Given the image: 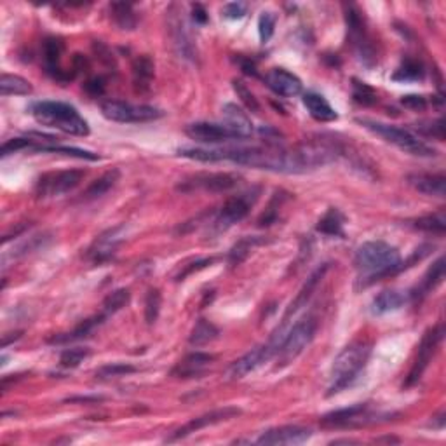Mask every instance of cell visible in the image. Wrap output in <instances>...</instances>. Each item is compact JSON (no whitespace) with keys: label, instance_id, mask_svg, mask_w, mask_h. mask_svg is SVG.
Here are the masks:
<instances>
[{"label":"cell","instance_id":"6da1fadb","mask_svg":"<svg viewBox=\"0 0 446 446\" xmlns=\"http://www.w3.org/2000/svg\"><path fill=\"white\" fill-rule=\"evenodd\" d=\"M354 267L359 272L361 281L372 284L386 276L403 269L401 255L398 247L384 241H368L357 247L354 255Z\"/></svg>","mask_w":446,"mask_h":446},{"label":"cell","instance_id":"7a4b0ae2","mask_svg":"<svg viewBox=\"0 0 446 446\" xmlns=\"http://www.w3.org/2000/svg\"><path fill=\"white\" fill-rule=\"evenodd\" d=\"M372 354V344L368 340H356L347 345L333 361L330 373V386L326 396H333L347 389L357 379L368 363Z\"/></svg>","mask_w":446,"mask_h":446},{"label":"cell","instance_id":"3957f363","mask_svg":"<svg viewBox=\"0 0 446 446\" xmlns=\"http://www.w3.org/2000/svg\"><path fill=\"white\" fill-rule=\"evenodd\" d=\"M33 119L39 124L55 128L58 131L67 133L74 136H87L89 135V124L79 113L75 106L68 105L63 101H37L33 103L32 108Z\"/></svg>","mask_w":446,"mask_h":446},{"label":"cell","instance_id":"277c9868","mask_svg":"<svg viewBox=\"0 0 446 446\" xmlns=\"http://www.w3.org/2000/svg\"><path fill=\"white\" fill-rule=\"evenodd\" d=\"M361 126L368 131H372L373 135L380 136L384 142L396 145L398 148L405 150L406 154L418 155V157H434L437 154L434 148H430L429 145H425L422 140H418L410 129L398 128V126L386 124V122L379 121H369V119H357Z\"/></svg>","mask_w":446,"mask_h":446},{"label":"cell","instance_id":"5b68a950","mask_svg":"<svg viewBox=\"0 0 446 446\" xmlns=\"http://www.w3.org/2000/svg\"><path fill=\"white\" fill-rule=\"evenodd\" d=\"M284 337H286L284 330L277 328L265 345L257 347V349H253L251 352L244 354L242 357H239L238 361H234V363L228 366L227 372H225V379H227L228 382L241 380L246 375H250L251 372H255L258 366H262L264 363H267V361L272 359V357L277 354V350H279L281 344H283Z\"/></svg>","mask_w":446,"mask_h":446},{"label":"cell","instance_id":"8992f818","mask_svg":"<svg viewBox=\"0 0 446 446\" xmlns=\"http://www.w3.org/2000/svg\"><path fill=\"white\" fill-rule=\"evenodd\" d=\"M318 331V321L314 318H305L296 323L291 330L286 333L283 344L277 350V368H283L296 359L300 354L307 349V345L314 340V335Z\"/></svg>","mask_w":446,"mask_h":446},{"label":"cell","instance_id":"52a82bcc","mask_svg":"<svg viewBox=\"0 0 446 446\" xmlns=\"http://www.w3.org/2000/svg\"><path fill=\"white\" fill-rule=\"evenodd\" d=\"M345 23L347 32H349V42L352 44L357 58L363 61L366 67H373L377 63L375 45H373L372 37L368 35L363 14L356 6L345 7Z\"/></svg>","mask_w":446,"mask_h":446},{"label":"cell","instance_id":"ba28073f","mask_svg":"<svg viewBox=\"0 0 446 446\" xmlns=\"http://www.w3.org/2000/svg\"><path fill=\"white\" fill-rule=\"evenodd\" d=\"M101 113L105 119L122 124H138V122L157 121L164 116L162 110L150 105H133V103L108 100L101 103Z\"/></svg>","mask_w":446,"mask_h":446},{"label":"cell","instance_id":"9c48e42d","mask_svg":"<svg viewBox=\"0 0 446 446\" xmlns=\"http://www.w3.org/2000/svg\"><path fill=\"white\" fill-rule=\"evenodd\" d=\"M258 194H260V190L257 189L250 190V192H244L241 196L230 197V199L220 208L215 220L211 222L213 232H215V234H222V232L228 230L232 225H235L238 222H241L242 218H246L247 213L253 208V204L257 203Z\"/></svg>","mask_w":446,"mask_h":446},{"label":"cell","instance_id":"30bf717a","mask_svg":"<svg viewBox=\"0 0 446 446\" xmlns=\"http://www.w3.org/2000/svg\"><path fill=\"white\" fill-rule=\"evenodd\" d=\"M84 177H86V173L81 169L51 171V173H45L37 180L35 196L39 199L63 196V194L72 192L75 186L81 185Z\"/></svg>","mask_w":446,"mask_h":446},{"label":"cell","instance_id":"8fae6325","mask_svg":"<svg viewBox=\"0 0 446 446\" xmlns=\"http://www.w3.org/2000/svg\"><path fill=\"white\" fill-rule=\"evenodd\" d=\"M445 338V326L437 325L436 328H430V330L425 331L424 338H422L420 345H418V352L417 357H415V363L411 366L410 373H408L406 380H405V387H411L415 384H418V380L422 379L424 372L429 366L430 359L436 354L437 347H440L441 342Z\"/></svg>","mask_w":446,"mask_h":446},{"label":"cell","instance_id":"7c38bea8","mask_svg":"<svg viewBox=\"0 0 446 446\" xmlns=\"http://www.w3.org/2000/svg\"><path fill=\"white\" fill-rule=\"evenodd\" d=\"M239 183V177L232 173H197L194 177L185 178L178 190L182 192H194V190H204V192H227L235 189Z\"/></svg>","mask_w":446,"mask_h":446},{"label":"cell","instance_id":"4fadbf2b","mask_svg":"<svg viewBox=\"0 0 446 446\" xmlns=\"http://www.w3.org/2000/svg\"><path fill=\"white\" fill-rule=\"evenodd\" d=\"M239 415H241V410L235 406H225V408H218V410L208 411V413L192 418V420L186 422L185 425H182L180 429L174 430L169 437H166V441L167 443H173V441L183 440V437L190 436V434L197 433V430L206 429V427H211V425H218V424H222V422H228V420H232V418H238Z\"/></svg>","mask_w":446,"mask_h":446},{"label":"cell","instance_id":"5bb4252c","mask_svg":"<svg viewBox=\"0 0 446 446\" xmlns=\"http://www.w3.org/2000/svg\"><path fill=\"white\" fill-rule=\"evenodd\" d=\"M185 135L190 140L199 143H225L238 140V136L230 131L225 124H215V122H194L185 128Z\"/></svg>","mask_w":446,"mask_h":446},{"label":"cell","instance_id":"9a60e30c","mask_svg":"<svg viewBox=\"0 0 446 446\" xmlns=\"http://www.w3.org/2000/svg\"><path fill=\"white\" fill-rule=\"evenodd\" d=\"M124 230L126 227L121 225V227H113L110 230L103 232L101 235H98L96 241L91 244V247L87 250V258L93 260L94 264H101V262L110 260L116 255L121 242L124 241Z\"/></svg>","mask_w":446,"mask_h":446},{"label":"cell","instance_id":"2e32d148","mask_svg":"<svg viewBox=\"0 0 446 446\" xmlns=\"http://www.w3.org/2000/svg\"><path fill=\"white\" fill-rule=\"evenodd\" d=\"M312 436V430L302 425H283L270 429L257 440V445H302Z\"/></svg>","mask_w":446,"mask_h":446},{"label":"cell","instance_id":"e0dca14e","mask_svg":"<svg viewBox=\"0 0 446 446\" xmlns=\"http://www.w3.org/2000/svg\"><path fill=\"white\" fill-rule=\"evenodd\" d=\"M265 84L277 96L295 98L302 93V81L286 68H272L265 75Z\"/></svg>","mask_w":446,"mask_h":446},{"label":"cell","instance_id":"ac0fdd59","mask_svg":"<svg viewBox=\"0 0 446 446\" xmlns=\"http://www.w3.org/2000/svg\"><path fill=\"white\" fill-rule=\"evenodd\" d=\"M222 116L223 124L238 136L239 142L251 138V135H253V122H251L247 113L244 112L241 106L234 105V103H227L222 108Z\"/></svg>","mask_w":446,"mask_h":446},{"label":"cell","instance_id":"d6986e66","mask_svg":"<svg viewBox=\"0 0 446 446\" xmlns=\"http://www.w3.org/2000/svg\"><path fill=\"white\" fill-rule=\"evenodd\" d=\"M408 185L413 186L417 192L425 194V196L445 199V194H446L445 174H430V173L410 174V177H408Z\"/></svg>","mask_w":446,"mask_h":446},{"label":"cell","instance_id":"ffe728a7","mask_svg":"<svg viewBox=\"0 0 446 446\" xmlns=\"http://www.w3.org/2000/svg\"><path fill=\"white\" fill-rule=\"evenodd\" d=\"M366 413H368V406L366 405L342 408V410L331 411V413L325 415V417L321 418V425L331 427V429H335V427H350L363 422L364 420L363 417H366Z\"/></svg>","mask_w":446,"mask_h":446},{"label":"cell","instance_id":"44dd1931","mask_svg":"<svg viewBox=\"0 0 446 446\" xmlns=\"http://www.w3.org/2000/svg\"><path fill=\"white\" fill-rule=\"evenodd\" d=\"M215 359V356L206 352H192L189 356H185L183 359L174 366V369L171 372L173 377H180V379H192V377L203 375L204 369L211 364V361Z\"/></svg>","mask_w":446,"mask_h":446},{"label":"cell","instance_id":"7402d4cb","mask_svg":"<svg viewBox=\"0 0 446 446\" xmlns=\"http://www.w3.org/2000/svg\"><path fill=\"white\" fill-rule=\"evenodd\" d=\"M326 270H328V264H325L323 267H319L318 270H314V272L311 274V277H308V279L305 281V284L302 286V289H300V291H299L296 299L293 300L291 303H289V307H288V311H286L283 321H288V319L291 318V316H295L296 312L300 311V308L307 305L308 300H311L312 295H314V291H316V288H318V284L321 283L323 277H325Z\"/></svg>","mask_w":446,"mask_h":446},{"label":"cell","instance_id":"603a6c76","mask_svg":"<svg viewBox=\"0 0 446 446\" xmlns=\"http://www.w3.org/2000/svg\"><path fill=\"white\" fill-rule=\"evenodd\" d=\"M303 106L311 113L312 119H316L318 122H333L338 119L337 110L326 101L325 96H321L318 93H305Z\"/></svg>","mask_w":446,"mask_h":446},{"label":"cell","instance_id":"cb8c5ba5","mask_svg":"<svg viewBox=\"0 0 446 446\" xmlns=\"http://www.w3.org/2000/svg\"><path fill=\"white\" fill-rule=\"evenodd\" d=\"M121 180V171L119 169H110L105 174H101L98 180H94L89 186L86 189V192L82 194L84 201H94L100 199L105 196L110 189L117 185V182Z\"/></svg>","mask_w":446,"mask_h":446},{"label":"cell","instance_id":"d4e9b609","mask_svg":"<svg viewBox=\"0 0 446 446\" xmlns=\"http://www.w3.org/2000/svg\"><path fill=\"white\" fill-rule=\"evenodd\" d=\"M406 302V296L403 293L396 291V289H386L380 295L375 296L372 303V312L377 316L389 314V312H394L398 308H401Z\"/></svg>","mask_w":446,"mask_h":446},{"label":"cell","instance_id":"484cf974","mask_svg":"<svg viewBox=\"0 0 446 446\" xmlns=\"http://www.w3.org/2000/svg\"><path fill=\"white\" fill-rule=\"evenodd\" d=\"M443 277H445V258L441 257L434 262L433 267H429V270L425 272L420 286H417V289L411 293V296H413V299H422V296H425L427 293L433 291V289L436 288L441 281H443Z\"/></svg>","mask_w":446,"mask_h":446},{"label":"cell","instance_id":"4316f807","mask_svg":"<svg viewBox=\"0 0 446 446\" xmlns=\"http://www.w3.org/2000/svg\"><path fill=\"white\" fill-rule=\"evenodd\" d=\"M105 318H106V314H100V316H94V318H91V319H86V321H82L74 331H70V333L56 335V337H52L49 342H51V344H68V342H75V340H81V338L89 337L91 331H93L96 326H100L101 323L105 321Z\"/></svg>","mask_w":446,"mask_h":446},{"label":"cell","instance_id":"83f0119b","mask_svg":"<svg viewBox=\"0 0 446 446\" xmlns=\"http://www.w3.org/2000/svg\"><path fill=\"white\" fill-rule=\"evenodd\" d=\"M32 84H30L26 79L20 77V75H11V74H4L0 77V93L2 96H28L32 94Z\"/></svg>","mask_w":446,"mask_h":446},{"label":"cell","instance_id":"f1b7e54d","mask_svg":"<svg viewBox=\"0 0 446 446\" xmlns=\"http://www.w3.org/2000/svg\"><path fill=\"white\" fill-rule=\"evenodd\" d=\"M110 11H112L113 21H116V25L121 30H135L136 25H138V16H136L131 4L113 2L110 6Z\"/></svg>","mask_w":446,"mask_h":446},{"label":"cell","instance_id":"f546056e","mask_svg":"<svg viewBox=\"0 0 446 446\" xmlns=\"http://www.w3.org/2000/svg\"><path fill=\"white\" fill-rule=\"evenodd\" d=\"M65 52V44L56 37H49V39L44 40V61H45V67H48L49 74L56 75L60 74V61L61 56Z\"/></svg>","mask_w":446,"mask_h":446},{"label":"cell","instance_id":"4dcf8cb0","mask_svg":"<svg viewBox=\"0 0 446 446\" xmlns=\"http://www.w3.org/2000/svg\"><path fill=\"white\" fill-rule=\"evenodd\" d=\"M344 223L345 218L340 213V209L337 208H330L325 213L321 220L318 223V232L325 235H344Z\"/></svg>","mask_w":446,"mask_h":446},{"label":"cell","instance_id":"1f68e13d","mask_svg":"<svg viewBox=\"0 0 446 446\" xmlns=\"http://www.w3.org/2000/svg\"><path fill=\"white\" fill-rule=\"evenodd\" d=\"M133 75H135V86L140 87V91L148 89L152 77H154V61L148 56H140L133 63Z\"/></svg>","mask_w":446,"mask_h":446},{"label":"cell","instance_id":"d6a6232c","mask_svg":"<svg viewBox=\"0 0 446 446\" xmlns=\"http://www.w3.org/2000/svg\"><path fill=\"white\" fill-rule=\"evenodd\" d=\"M218 335H220L218 328L213 325V323L206 321V319H199V321L196 323V326H194L192 333H190L189 342L190 345L201 347L215 340Z\"/></svg>","mask_w":446,"mask_h":446},{"label":"cell","instance_id":"836d02e7","mask_svg":"<svg viewBox=\"0 0 446 446\" xmlns=\"http://www.w3.org/2000/svg\"><path fill=\"white\" fill-rule=\"evenodd\" d=\"M413 227L418 228V230H424L429 232V234L434 235H443L446 230V215L445 211L433 213V215H427V216H420L413 222Z\"/></svg>","mask_w":446,"mask_h":446},{"label":"cell","instance_id":"e575fe53","mask_svg":"<svg viewBox=\"0 0 446 446\" xmlns=\"http://www.w3.org/2000/svg\"><path fill=\"white\" fill-rule=\"evenodd\" d=\"M424 77V67H422L420 61L406 58L401 63V67L396 70L394 74V81L399 82H411V81H420Z\"/></svg>","mask_w":446,"mask_h":446},{"label":"cell","instance_id":"d590c367","mask_svg":"<svg viewBox=\"0 0 446 446\" xmlns=\"http://www.w3.org/2000/svg\"><path fill=\"white\" fill-rule=\"evenodd\" d=\"M262 242L264 241L258 238H242L241 241H238L234 244V247H232L230 253H228V264H230L232 267L241 265L242 262L247 258V255L251 253V250Z\"/></svg>","mask_w":446,"mask_h":446},{"label":"cell","instance_id":"8d00e7d4","mask_svg":"<svg viewBox=\"0 0 446 446\" xmlns=\"http://www.w3.org/2000/svg\"><path fill=\"white\" fill-rule=\"evenodd\" d=\"M129 300H131V293H129L128 288L116 289V291H112L103 300V311H105L106 316L116 314V312L122 311L129 303Z\"/></svg>","mask_w":446,"mask_h":446},{"label":"cell","instance_id":"74e56055","mask_svg":"<svg viewBox=\"0 0 446 446\" xmlns=\"http://www.w3.org/2000/svg\"><path fill=\"white\" fill-rule=\"evenodd\" d=\"M33 150H39V152H52V154H65V155H70V157H77V159H87V161H98L100 155L94 154V152L89 150H82V148H75V147H60V145H51V147H35Z\"/></svg>","mask_w":446,"mask_h":446},{"label":"cell","instance_id":"f35d334b","mask_svg":"<svg viewBox=\"0 0 446 446\" xmlns=\"http://www.w3.org/2000/svg\"><path fill=\"white\" fill-rule=\"evenodd\" d=\"M162 305V296L159 293V289H150L147 293V299H145V321L147 325H154L159 318V312H161Z\"/></svg>","mask_w":446,"mask_h":446},{"label":"cell","instance_id":"ab89813d","mask_svg":"<svg viewBox=\"0 0 446 446\" xmlns=\"http://www.w3.org/2000/svg\"><path fill=\"white\" fill-rule=\"evenodd\" d=\"M89 354H91V350L86 349V347H74V349H67L63 354H61L60 364L68 369L77 368L84 359L89 357Z\"/></svg>","mask_w":446,"mask_h":446},{"label":"cell","instance_id":"60d3db41","mask_svg":"<svg viewBox=\"0 0 446 446\" xmlns=\"http://www.w3.org/2000/svg\"><path fill=\"white\" fill-rule=\"evenodd\" d=\"M136 372V366L133 364H124V363H112L101 366L96 372V379L106 380V379H117V377H126L131 375Z\"/></svg>","mask_w":446,"mask_h":446},{"label":"cell","instance_id":"b9f144b4","mask_svg":"<svg viewBox=\"0 0 446 446\" xmlns=\"http://www.w3.org/2000/svg\"><path fill=\"white\" fill-rule=\"evenodd\" d=\"M232 87H234L235 94L241 98L242 105L246 106L250 112H255V113L260 112V103H258L257 98H255V94L251 93L250 87H247L246 84H244L242 81H238V79H234V81H232Z\"/></svg>","mask_w":446,"mask_h":446},{"label":"cell","instance_id":"7bdbcfd3","mask_svg":"<svg viewBox=\"0 0 446 446\" xmlns=\"http://www.w3.org/2000/svg\"><path fill=\"white\" fill-rule=\"evenodd\" d=\"M352 98H354V101L359 103V105H363V106L375 105L377 103L375 89H373V87H369L368 84L359 82V81H354Z\"/></svg>","mask_w":446,"mask_h":446},{"label":"cell","instance_id":"ee69618b","mask_svg":"<svg viewBox=\"0 0 446 446\" xmlns=\"http://www.w3.org/2000/svg\"><path fill=\"white\" fill-rule=\"evenodd\" d=\"M417 131L422 133L424 136L429 138H436L440 142H445V121L436 119V121H427L417 124Z\"/></svg>","mask_w":446,"mask_h":446},{"label":"cell","instance_id":"f6af8a7d","mask_svg":"<svg viewBox=\"0 0 446 446\" xmlns=\"http://www.w3.org/2000/svg\"><path fill=\"white\" fill-rule=\"evenodd\" d=\"M276 14L267 11V13H262V16L258 18V35H260L262 42H269L272 39L274 30H276Z\"/></svg>","mask_w":446,"mask_h":446},{"label":"cell","instance_id":"bcb514c9","mask_svg":"<svg viewBox=\"0 0 446 446\" xmlns=\"http://www.w3.org/2000/svg\"><path fill=\"white\" fill-rule=\"evenodd\" d=\"M35 148L33 145V140L30 138H13V140H7L6 143L2 145V157H7L11 154H18V152L26 150V148Z\"/></svg>","mask_w":446,"mask_h":446},{"label":"cell","instance_id":"7dc6e473","mask_svg":"<svg viewBox=\"0 0 446 446\" xmlns=\"http://www.w3.org/2000/svg\"><path fill=\"white\" fill-rule=\"evenodd\" d=\"M213 262H215V258H199V260L192 262V264L183 265V270H180V272L174 276V281H183L186 276H190V274L197 272V270H201V269H206V267L211 265Z\"/></svg>","mask_w":446,"mask_h":446},{"label":"cell","instance_id":"c3c4849f","mask_svg":"<svg viewBox=\"0 0 446 446\" xmlns=\"http://www.w3.org/2000/svg\"><path fill=\"white\" fill-rule=\"evenodd\" d=\"M246 13H247V4H244V2L225 4L222 9L223 18H227V20H241Z\"/></svg>","mask_w":446,"mask_h":446},{"label":"cell","instance_id":"681fc988","mask_svg":"<svg viewBox=\"0 0 446 446\" xmlns=\"http://www.w3.org/2000/svg\"><path fill=\"white\" fill-rule=\"evenodd\" d=\"M401 105L408 110H413V112H424L427 108V100L424 96H418V94H406L401 98Z\"/></svg>","mask_w":446,"mask_h":446},{"label":"cell","instance_id":"f907efd6","mask_svg":"<svg viewBox=\"0 0 446 446\" xmlns=\"http://www.w3.org/2000/svg\"><path fill=\"white\" fill-rule=\"evenodd\" d=\"M84 91L93 98L101 96V94L105 93V81H103L101 77L91 79V81H87L86 84H84Z\"/></svg>","mask_w":446,"mask_h":446},{"label":"cell","instance_id":"816d5d0a","mask_svg":"<svg viewBox=\"0 0 446 446\" xmlns=\"http://www.w3.org/2000/svg\"><path fill=\"white\" fill-rule=\"evenodd\" d=\"M192 16H194V20H196V23H201V25H204V23L208 21V13H206V9L201 6V4H194Z\"/></svg>","mask_w":446,"mask_h":446},{"label":"cell","instance_id":"f5cc1de1","mask_svg":"<svg viewBox=\"0 0 446 446\" xmlns=\"http://www.w3.org/2000/svg\"><path fill=\"white\" fill-rule=\"evenodd\" d=\"M239 63H241L244 74L257 75V67H255V63H251V61H244V60H239Z\"/></svg>","mask_w":446,"mask_h":446},{"label":"cell","instance_id":"db71d44e","mask_svg":"<svg viewBox=\"0 0 446 446\" xmlns=\"http://www.w3.org/2000/svg\"><path fill=\"white\" fill-rule=\"evenodd\" d=\"M377 443H399V440H396V437H379V440H375Z\"/></svg>","mask_w":446,"mask_h":446}]
</instances>
